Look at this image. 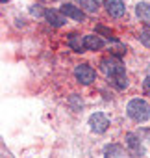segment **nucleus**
I'll list each match as a JSON object with an SVG mask.
<instances>
[{"label": "nucleus", "mask_w": 150, "mask_h": 158, "mask_svg": "<svg viewBox=\"0 0 150 158\" xmlns=\"http://www.w3.org/2000/svg\"><path fill=\"white\" fill-rule=\"evenodd\" d=\"M74 78H76L80 84L89 86V84L95 82L97 73H95V69H93L91 65H87V63H78L76 67H74Z\"/></svg>", "instance_id": "obj_3"}, {"label": "nucleus", "mask_w": 150, "mask_h": 158, "mask_svg": "<svg viewBox=\"0 0 150 158\" xmlns=\"http://www.w3.org/2000/svg\"><path fill=\"white\" fill-rule=\"evenodd\" d=\"M126 145H128V151H130L133 156H141V154H143V145H141V139H139L137 134L130 132V134L126 136Z\"/></svg>", "instance_id": "obj_8"}, {"label": "nucleus", "mask_w": 150, "mask_h": 158, "mask_svg": "<svg viewBox=\"0 0 150 158\" xmlns=\"http://www.w3.org/2000/svg\"><path fill=\"white\" fill-rule=\"evenodd\" d=\"M69 106H70L74 112L82 110V108H84V101H82V97H80L78 93H72V95L69 97Z\"/></svg>", "instance_id": "obj_15"}, {"label": "nucleus", "mask_w": 150, "mask_h": 158, "mask_svg": "<svg viewBox=\"0 0 150 158\" xmlns=\"http://www.w3.org/2000/svg\"><path fill=\"white\" fill-rule=\"evenodd\" d=\"M109 84H111L113 88H117V89H126V86H128V78H126V74L111 76V78H109Z\"/></svg>", "instance_id": "obj_13"}, {"label": "nucleus", "mask_w": 150, "mask_h": 158, "mask_svg": "<svg viewBox=\"0 0 150 158\" xmlns=\"http://www.w3.org/2000/svg\"><path fill=\"white\" fill-rule=\"evenodd\" d=\"M43 17L46 19L48 24H52L56 28H59V26H63L67 23V17L63 15V11H57V10H45V15Z\"/></svg>", "instance_id": "obj_7"}, {"label": "nucleus", "mask_w": 150, "mask_h": 158, "mask_svg": "<svg viewBox=\"0 0 150 158\" xmlns=\"http://www.w3.org/2000/svg\"><path fill=\"white\" fill-rule=\"evenodd\" d=\"M146 132H148V134H150V128H148V130H146Z\"/></svg>", "instance_id": "obj_19"}, {"label": "nucleus", "mask_w": 150, "mask_h": 158, "mask_svg": "<svg viewBox=\"0 0 150 158\" xmlns=\"http://www.w3.org/2000/svg\"><path fill=\"white\" fill-rule=\"evenodd\" d=\"M143 89H144V93H146V95H150V76H146V78H144V82H143Z\"/></svg>", "instance_id": "obj_18"}, {"label": "nucleus", "mask_w": 150, "mask_h": 158, "mask_svg": "<svg viewBox=\"0 0 150 158\" xmlns=\"http://www.w3.org/2000/svg\"><path fill=\"white\" fill-rule=\"evenodd\" d=\"M126 114L130 115V119L137 121V123H144L150 117V106L144 99H132L126 106Z\"/></svg>", "instance_id": "obj_1"}, {"label": "nucleus", "mask_w": 150, "mask_h": 158, "mask_svg": "<svg viewBox=\"0 0 150 158\" xmlns=\"http://www.w3.org/2000/svg\"><path fill=\"white\" fill-rule=\"evenodd\" d=\"M104 154H106V158H124V149L117 143H109L104 149Z\"/></svg>", "instance_id": "obj_12"}, {"label": "nucleus", "mask_w": 150, "mask_h": 158, "mask_svg": "<svg viewBox=\"0 0 150 158\" xmlns=\"http://www.w3.org/2000/svg\"><path fill=\"white\" fill-rule=\"evenodd\" d=\"M104 8L111 17H122L126 13V6H124V0H104Z\"/></svg>", "instance_id": "obj_6"}, {"label": "nucleus", "mask_w": 150, "mask_h": 158, "mask_svg": "<svg viewBox=\"0 0 150 158\" xmlns=\"http://www.w3.org/2000/svg\"><path fill=\"white\" fill-rule=\"evenodd\" d=\"M135 15L139 17V21H143L144 24H150V4L148 2H139L135 6Z\"/></svg>", "instance_id": "obj_10"}, {"label": "nucleus", "mask_w": 150, "mask_h": 158, "mask_svg": "<svg viewBox=\"0 0 150 158\" xmlns=\"http://www.w3.org/2000/svg\"><path fill=\"white\" fill-rule=\"evenodd\" d=\"M95 32H97V34H100V35H104L108 41H113V43H117V39L111 35V32H109L106 26H102V24H97V26H95Z\"/></svg>", "instance_id": "obj_16"}, {"label": "nucleus", "mask_w": 150, "mask_h": 158, "mask_svg": "<svg viewBox=\"0 0 150 158\" xmlns=\"http://www.w3.org/2000/svg\"><path fill=\"white\" fill-rule=\"evenodd\" d=\"M61 11H63L65 17H69V19H72V21H78V23H84V21H85V11H84L80 6H74V4H70V2L63 4V6H61Z\"/></svg>", "instance_id": "obj_5"}, {"label": "nucleus", "mask_w": 150, "mask_h": 158, "mask_svg": "<svg viewBox=\"0 0 150 158\" xmlns=\"http://www.w3.org/2000/svg\"><path fill=\"white\" fill-rule=\"evenodd\" d=\"M139 41H141L146 48H150V28H143V30L139 32Z\"/></svg>", "instance_id": "obj_17"}, {"label": "nucleus", "mask_w": 150, "mask_h": 158, "mask_svg": "<svg viewBox=\"0 0 150 158\" xmlns=\"http://www.w3.org/2000/svg\"><path fill=\"white\" fill-rule=\"evenodd\" d=\"M4 2H6V0H2V4H4Z\"/></svg>", "instance_id": "obj_20"}, {"label": "nucleus", "mask_w": 150, "mask_h": 158, "mask_svg": "<svg viewBox=\"0 0 150 158\" xmlns=\"http://www.w3.org/2000/svg\"><path fill=\"white\" fill-rule=\"evenodd\" d=\"M89 125H91V130H93V132L102 134V132L108 130V127H109V119H108L104 114L97 112V114H93V115L89 117Z\"/></svg>", "instance_id": "obj_4"}, {"label": "nucleus", "mask_w": 150, "mask_h": 158, "mask_svg": "<svg viewBox=\"0 0 150 158\" xmlns=\"http://www.w3.org/2000/svg\"><path fill=\"white\" fill-rule=\"evenodd\" d=\"M69 47L74 52H85V45H84V37H80V34L72 32L69 35Z\"/></svg>", "instance_id": "obj_11"}, {"label": "nucleus", "mask_w": 150, "mask_h": 158, "mask_svg": "<svg viewBox=\"0 0 150 158\" xmlns=\"http://www.w3.org/2000/svg\"><path fill=\"white\" fill-rule=\"evenodd\" d=\"M84 45H85V50H100L104 47V41L98 34H89V35H84Z\"/></svg>", "instance_id": "obj_9"}, {"label": "nucleus", "mask_w": 150, "mask_h": 158, "mask_svg": "<svg viewBox=\"0 0 150 158\" xmlns=\"http://www.w3.org/2000/svg\"><path fill=\"white\" fill-rule=\"evenodd\" d=\"M78 4L82 6L84 11H89V13H95L98 10V0H78Z\"/></svg>", "instance_id": "obj_14"}, {"label": "nucleus", "mask_w": 150, "mask_h": 158, "mask_svg": "<svg viewBox=\"0 0 150 158\" xmlns=\"http://www.w3.org/2000/svg\"><path fill=\"white\" fill-rule=\"evenodd\" d=\"M100 69H102V73H104L108 78L119 76V74H126L122 61H120L119 58H115V56H106V58H102V60H100Z\"/></svg>", "instance_id": "obj_2"}]
</instances>
